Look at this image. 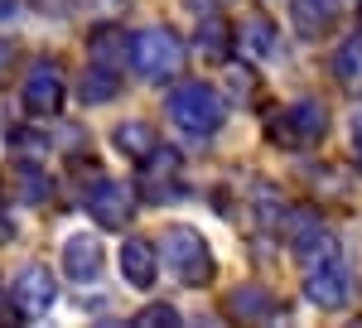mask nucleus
I'll list each match as a JSON object with an SVG mask.
<instances>
[{"label":"nucleus","instance_id":"24","mask_svg":"<svg viewBox=\"0 0 362 328\" xmlns=\"http://www.w3.org/2000/svg\"><path fill=\"white\" fill-rule=\"evenodd\" d=\"M15 237V218H10V208H0V246H10Z\"/></svg>","mask_w":362,"mask_h":328},{"label":"nucleus","instance_id":"12","mask_svg":"<svg viewBox=\"0 0 362 328\" xmlns=\"http://www.w3.org/2000/svg\"><path fill=\"white\" fill-rule=\"evenodd\" d=\"M102 242L97 237H87V232H78V237H68V246H63V271L73 275V280H97L102 275Z\"/></svg>","mask_w":362,"mask_h":328},{"label":"nucleus","instance_id":"21","mask_svg":"<svg viewBox=\"0 0 362 328\" xmlns=\"http://www.w3.org/2000/svg\"><path fill=\"white\" fill-rule=\"evenodd\" d=\"M227 87H232L237 102H251L256 97V73L251 68H227Z\"/></svg>","mask_w":362,"mask_h":328},{"label":"nucleus","instance_id":"28","mask_svg":"<svg viewBox=\"0 0 362 328\" xmlns=\"http://www.w3.org/2000/svg\"><path fill=\"white\" fill-rule=\"evenodd\" d=\"M0 304H5V280H0Z\"/></svg>","mask_w":362,"mask_h":328},{"label":"nucleus","instance_id":"29","mask_svg":"<svg viewBox=\"0 0 362 328\" xmlns=\"http://www.w3.org/2000/svg\"><path fill=\"white\" fill-rule=\"evenodd\" d=\"M358 15H362V10H358Z\"/></svg>","mask_w":362,"mask_h":328},{"label":"nucleus","instance_id":"7","mask_svg":"<svg viewBox=\"0 0 362 328\" xmlns=\"http://www.w3.org/2000/svg\"><path fill=\"white\" fill-rule=\"evenodd\" d=\"M87 213L97 227H126L131 213H136V189H126V184H116V179H97L92 193H87Z\"/></svg>","mask_w":362,"mask_h":328},{"label":"nucleus","instance_id":"13","mask_svg":"<svg viewBox=\"0 0 362 328\" xmlns=\"http://www.w3.org/2000/svg\"><path fill=\"white\" fill-rule=\"evenodd\" d=\"M194 49H198V54H203V58H208V63H227V54L237 49V34H232V25H227V20H223V15H218V10L198 20Z\"/></svg>","mask_w":362,"mask_h":328},{"label":"nucleus","instance_id":"25","mask_svg":"<svg viewBox=\"0 0 362 328\" xmlns=\"http://www.w3.org/2000/svg\"><path fill=\"white\" fill-rule=\"evenodd\" d=\"M184 5H189V10H198V15H213V10H218V5H227V0H184Z\"/></svg>","mask_w":362,"mask_h":328},{"label":"nucleus","instance_id":"4","mask_svg":"<svg viewBox=\"0 0 362 328\" xmlns=\"http://www.w3.org/2000/svg\"><path fill=\"white\" fill-rule=\"evenodd\" d=\"M266 136L280 150H309L329 136V111H324V102H290L285 111H276L266 121Z\"/></svg>","mask_w":362,"mask_h":328},{"label":"nucleus","instance_id":"11","mask_svg":"<svg viewBox=\"0 0 362 328\" xmlns=\"http://www.w3.org/2000/svg\"><path fill=\"white\" fill-rule=\"evenodd\" d=\"M343 15V0H290V25L305 39H324Z\"/></svg>","mask_w":362,"mask_h":328},{"label":"nucleus","instance_id":"16","mask_svg":"<svg viewBox=\"0 0 362 328\" xmlns=\"http://www.w3.org/2000/svg\"><path fill=\"white\" fill-rule=\"evenodd\" d=\"M227 314H237L242 324H266V319L276 314V300H271L261 285H242V290L227 295Z\"/></svg>","mask_w":362,"mask_h":328},{"label":"nucleus","instance_id":"23","mask_svg":"<svg viewBox=\"0 0 362 328\" xmlns=\"http://www.w3.org/2000/svg\"><path fill=\"white\" fill-rule=\"evenodd\" d=\"M10 63H15V44L0 39V78H10Z\"/></svg>","mask_w":362,"mask_h":328},{"label":"nucleus","instance_id":"10","mask_svg":"<svg viewBox=\"0 0 362 328\" xmlns=\"http://www.w3.org/2000/svg\"><path fill=\"white\" fill-rule=\"evenodd\" d=\"M121 275H126V285L150 290L155 275H160V251H155V242H145V237H126V246H121Z\"/></svg>","mask_w":362,"mask_h":328},{"label":"nucleus","instance_id":"14","mask_svg":"<svg viewBox=\"0 0 362 328\" xmlns=\"http://www.w3.org/2000/svg\"><path fill=\"white\" fill-rule=\"evenodd\" d=\"M112 140H116V150L136 164H150V155L160 150V131H150V121H121Z\"/></svg>","mask_w":362,"mask_h":328},{"label":"nucleus","instance_id":"2","mask_svg":"<svg viewBox=\"0 0 362 328\" xmlns=\"http://www.w3.org/2000/svg\"><path fill=\"white\" fill-rule=\"evenodd\" d=\"M160 256H165V271L179 280V285H203V280H213V246H208V237L198 232V227H189V222H174V227H165V237H160V246H155Z\"/></svg>","mask_w":362,"mask_h":328},{"label":"nucleus","instance_id":"15","mask_svg":"<svg viewBox=\"0 0 362 328\" xmlns=\"http://www.w3.org/2000/svg\"><path fill=\"white\" fill-rule=\"evenodd\" d=\"M126 44H131V39H126V29L121 25H97L92 29V39H87V63H102V68H116V73H121V63H126Z\"/></svg>","mask_w":362,"mask_h":328},{"label":"nucleus","instance_id":"8","mask_svg":"<svg viewBox=\"0 0 362 328\" xmlns=\"http://www.w3.org/2000/svg\"><path fill=\"white\" fill-rule=\"evenodd\" d=\"M63 97H68L63 73H58L54 63H34V68H29V78H25V92H20L25 111H29V116H58Z\"/></svg>","mask_w":362,"mask_h":328},{"label":"nucleus","instance_id":"19","mask_svg":"<svg viewBox=\"0 0 362 328\" xmlns=\"http://www.w3.org/2000/svg\"><path fill=\"white\" fill-rule=\"evenodd\" d=\"M131 324L136 328H179V309L174 304H145Z\"/></svg>","mask_w":362,"mask_h":328},{"label":"nucleus","instance_id":"26","mask_svg":"<svg viewBox=\"0 0 362 328\" xmlns=\"http://www.w3.org/2000/svg\"><path fill=\"white\" fill-rule=\"evenodd\" d=\"M353 155H358V160H362V111H358V116H353Z\"/></svg>","mask_w":362,"mask_h":328},{"label":"nucleus","instance_id":"17","mask_svg":"<svg viewBox=\"0 0 362 328\" xmlns=\"http://www.w3.org/2000/svg\"><path fill=\"white\" fill-rule=\"evenodd\" d=\"M116 87H121V73L116 68H102V63H87L83 78H78V97H83L87 107H102V102H112Z\"/></svg>","mask_w":362,"mask_h":328},{"label":"nucleus","instance_id":"1","mask_svg":"<svg viewBox=\"0 0 362 328\" xmlns=\"http://www.w3.org/2000/svg\"><path fill=\"white\" fill-rule=\"evenodd\" d=\"M126 58H131V68H136L140 78L150 82H174L184 73V63H189V49H184V39L174 34V29H140L131 34V44H126Z\"/></svg>","mask_w":362,"mask_h":328},{"label":"nucleus","instance_id":"9","mask_svg":"<svg viewBox=\"0 0 362 328\" xmlns=\"http://www.w3.org/2000/svg\"><path fill=\"white\" fill-rule=\"evenodd\" d=\"M242 58L251 63H280L285 58V44H280V29L266 20V15H251L247 25H242Z\"/></svg>","mask_w":362,"mask_h":328},{"label":"nucleus","instance_id":"27","mask_svg":"<svg viewBox=\"0 0 362 328\" xmlns=\"http://www.w3.org/2000/svg\"><path fill=\"white\" fill-rule=\"evenodd\" d=\"M10 10H15V0H0V20H10Z\"/></svg>","mask_w":362,"mask_h":328},{"label":"nucleus","instance_id":"18","mask_svg":"<svg viewBox=\"0 0 362 328\" xmlns=\"http://www.w3.org/2000/svg\"><path fill=\"white\" fill-rule=\"evenodd\" d=\"M334 78L348 87V92H362V34H348L334 54Z\"/></svg>","mask_w":362,"mask_h":328},{"label":"nucleus","instance_id":"5","mask_svg":"<svg viewBox=\"0 0 362 328\" xmlns=\"http://www.w3.org/2000/svg\"><path fill=\"white\" fill-rule=\"evenodd\" d=\"M10 304H15V314H20L25 324L44 319V314L58 304V280H54V271H49L44 261H29L25 271L10 280Z\"/></svg>","mask_w":362,"mask_h":328},{"label":"nucleus","instance_id":"22","mask_svg":"<svg viewBox=\"0 0 362 328\" xmlns=\"http://www.w3.org/2000/svg\"><path fill=\"white\" fill-rule=\"evenodd\" d=\"M29 5H34L44 20H63V15H73V5H78V0H29Z\"/></svg>","mask_w":362,"mask_h":328},{"label":"nucleus","instance_id":"6","mask_svg":"<svg viewBox=\"0 0 362 328\" xmlns=\"http://www.w3.org/2000/svg\"><path fill=\"white\" fill-rule=\"evenodd\" d=\"M305 295H309V304H319V309L334 314V309H343V304L353 300V275H348V266H343L338 256H329V261L309 266Z\"/></svg>","mask_w":362,"mask_h":328},{"label":"nucleus","instance_id":"20","mask_svg":"<svg viewBox=\"0 0 362 328\" xmlns=\"http://www.w3.org/2000/svg\"><path fill=\"white\" fill-rule=\"evenodd\" d=\"M20 184H25V198H29V203H44V198L54 193V184H49L34 164H20Z\"/></svg>","mask_w":362,"mask_h":328},{"label":"nucleus","instance_id":"3","mask_svg":"<svg viewBox=\"0 0 362 328\" xmlns=\"http://www.w3.org/2000/svg\"><path fill=\"white\" fill-rule=\"evenodd\" d=\"M169 116H174V126L179 131H189L194 140H213L223 131V97L213 92V87H203V82H184V87H174L169 92Z\"/></svg>","mask_w":362,"mask_h":328}]
</instances>
